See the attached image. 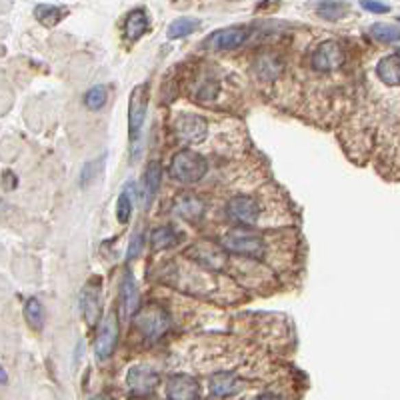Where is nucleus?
Instances as JSON below:
<instances>
[{"instance_id":"1","label":"nucleus","mask_w":400,"mask_h":400,"mask_svg":"<svg viewBox=\"0 0 400 400\" xmlns=\"http://www.w3.org/2000/svg\"><path fill=\"white\" fill-rule=\"evenodd\" d=\"M146 108H148V84H139L132 89L130 100H128V139H130L132 156L139 154L142 128L146 120Z\"/></svg>"},{"instance_id":"10","label":"nucleus","mask_w":400,"mask_h":400,"mask_svg":"<svg viewBox=\"0 0 400 400\" xmlns=\"http://www.w3.org/2000/svg\"><path fill=\"white\" fill-rule=\"evenodd\" d=\"M187 255H189V259L202 264L207 270H222L226 264V250L218 244L207 242V240L192 244L187 250Z\"/></svg>"},{"instance_id":"32","label":"nucleus","mask_w":400,"mask_h":400,"mask_svg":"<svg viewBox=\"0 0 400 400\" xmlns=\"http://www.w3.org/2000/svg\"><path fill=\"white\" fill-rule=\"evenodd\" d=\"M257 400H283L281 397H274V395H262V397H259Z\"/></svg>"},{"instance_id":"33","label":"nucleus","mask_w":400,"mask_h":400,"mask_svg":"<svg viewBox=\"0 0 400 400\" xmlns=\"http://www.w3.org/2000/svg\"><path fill=\"white\" fill-rule=\"evenodd\" d=\"M0 375H2V382H4V384H6V370H4V368H2V370H0Z\"/></svg>"},{"instance_id":"3","label":"nucleus","mask_w":400,"mask_h":400,"mask_svg":"<svg viewBox=\"0 0 400 400\" xmlns=\"http://www.w3.org/2000/svg\"><path fill=\"white\" fill-rule=\"evenodd\" d=\"M137 330L148 340H158L170 329V314L165 306L148 305L134 316Z\"/></svg>"},{"instance_id":"16","label":"nucleus","mask_w":400,"mask_h":400,"mask_svg":"<svg viewBox=\"0 0 400 400\" xmlns=\"http://www.w3.org/2000/svg\"><path fill=\"white\" fill-rule=\"evenodd\" d=\"M161 180H163V168L156 161L148 163L146 170H144V176H142V190H141V198L144 202V207H150L156 192H158V187H161Z\"/></svg>"},{"instance_id":"23","label":"nucleus","mask_w":400,"mask_h":400,"mask_svg":"<svg viewBox=\"0 0 400 400\" xmlns=\"http://www.w3.org/2000/svg\"><path fill=\"white\" fill-rule=\"evenodd\" d=\"M178 233L174 231L172 224H165V226H158L150 233V242H152V248L154 250H165V248H170L176 244V238Z\"/></svg>"},{"instance_id":"7","label":"nucleus","mask_w":400,"mask_h":400,"mask_svg":"<svg viewBox=\"0 0 400 400\" xmlns=\"http://www.w3.org/2000/svg\"><path fill=\"white\" fill-rule=\"evenodd\" d=\"M346 62V52L342 45L327 40L316 48L310 56V64L316 72H334Z\"/></svg>"},{"instance_id":"20","label":"nucleus","mask_w":400,"mask_h":400,"mask_svg":"<svg viewBox=\"0 0 400 400\" xmlns=\"http://www.w3.org/2000/svg\"><path fill=\"white\" fill-rule=\"evenodd\" d=\"M257 74H259L262 80H270V78H277L281 71H283V60L272 54V52H266L257 58Z\"/></svg>"},{"instance_id":"22","label":"nucleus","mask_w":400,"mask_h":400,"mask_svg":"<svg viewBox=\"0 0 400 400\" xmlns=\"http://www.w3.org/2000/svg\"><path fill=\"white\" fill-rule=\"evenodd\" d=\"M132 204H134V183H128L118 194L117 200V218L120 224L128 222V218L132 214Z\"/></svg>"},{"instance_id":"17","label":"nucleus","mask_w":400,"mask_h":400,"mask_svg":"<svg viewBox=\"0 0 400 400\" xmlns=\"http://www.w3.org/2000/svg\"><path fill=\"white\" fill-rule=\"evenodd\" d=\"M172 211H174L176 216H180L185 220H196L204 212V202H202L200 196H196L192 192H185V194H180L174 200V209Z\"/></svg>"},{"instance_id":"12","label":"nucleus","mask_w":400,"mask_h":400,"mask_svg":"<svg viewBox=\"0 0 400 400\" xmlns=\"http://www.w3.org/2000/svg\"><path fill=\"white\" fill-rule=\"evenodd\" d=\"M166 399L168 400H198L200 384L189 375H172L166 380Z\"/></svg>"},{"instance_id":"19","label":"nucleus","mask_w":400,"mask_h":400,"mask_svg":"<svg viewBox=\"0 0 400 400\" xmlns=\"http://www.w3.org/2000/svg\"><path fill=\"white\" fill-rule=\"evenodd\" d=\"M146 30H148V14H146V10H142V8L132 10L126 16V21H124V34H126V38L130 43H134V40L141 38Z\"/></svg>"},{"instance_id":"27","label":"nucleus","mask_w":400,"mask_h":400,"mask_svg":"<svg viewBox=\"0 0 400 400\" xmlns=\"http://www.w3.org/2000/svg\"><path fill=\"white\" fill-rule=\"evenodd\" d=\"M106 100H108V89L104 84H96L84 95V104L91 110H100L106 104Z\"/></svg>"},{"instance_id":"5","label":"nucleus","mask_w":400,"mask_h":400,"mask_svg":"<svg viewBox=\"0 0 400 400\" xmlns=\"http://www.w3.org/2000/svg\"><path fill=\"white\" fill-rule=\"evenodd\" d=\"M172 130H174V137L185 144H198L207 139V132H209V124L207 120L198 115H192V113H180L178 117L174 118L172 122Z\"/></svg>"},{"instance_id":"36","label":"nucleus","mask_w":400,"mask_h":400,"mask_svg":"<svg viewBox=\"0 0 400 400\" xmlns=\"http://www.w3.org/2000/svg\"><path fill=\"white\" fill-rule=\"evenodd\" d=\"M399 21H400V19H399Z\"/></svg>"},{"instance_id":"28","label":"nucleus","mask_w":400,"mask_h":400,"mask_svg":"<svg viewBox=\"0 0 400 400\" xmlns=\"http://www.w3.org/2000/svg\"><path fill=\"white\" fill-rule=\"evenodd\" d=\"M102 168H104V156H100V158H96V161L86 163L84 168H82V172H80V176H78V185H80L82 189H86V187L95 180L96 176L102 172Z\"/></svg>"},{"instance_id":"31","label":"nucleus","mask_w":400,"mask_h":400,"mask_svg":"<svg viewBox=\"0 0 400 400\" xmlns=\"http://www.w3.org/2000/svg\"><path fill=\"white\" fill-rule=\"evenodd\" d=\"M360 6H362L364 10L377 12V14H382V12H388V10H390V4H386V2H362Z\"/></svg>"},{"instance_id":"30","label":"nucleus","mask_w":400,"mask_h":400,"mask_svg":"<svg viewBox=\"0 0 400 400\" xmlns=\"http://www.w3.org/2000/svg\"><path fill=\"white\" fill-rule=\"evenodd\" d=\"M142 248H144V236L134 235L130 244H128V259H137L142 255Z\"/></svg>"},{"instance_id":"14","label":"nucleus","mask_w":400,"mask_h":400,"mask_svg":"<svg viewBox=\"0 0 400 400\" xmlns=\"http://www.w3.org/2000/svg\"><path fill=\"white\" fill-rule=\"evenodd\" d=\"M242 390V380L236 377L235 373H216L209 380V392L214 399H228L235 397Z\"/></svg>"},{"instance_id":"13","label":"nucleus","mask_w":400,"mask_h":400,"mask_svg":"<svg viewBox=\"0 0 400 400\" xmlns=\"http://www.w3.org/2000/svg\"><path fill=\"white\" fill-rule=\"evenodd\" d=\"M120 310L126 318H132L141 312V290L130 272L124 274L120 284Z\"/></svg>"},{"instance_id":"21","label":"nucleus","mask_w":400,"mask_h":400,"mask_svg":"<svg viewBox=\"0 0 400 400\" xmlns=\"http://www.w3.org/2000/svg\"><path fill=\"white\" fill-rule=\"evenodd\" d=\"M200 26V21L198 19H192V16H180V19H174L172 23L168 24V38L170 40H178V38H185L192 34L196 28Z\"/></svg>"},{"instance_id":"6","label":"nucleus","mask_w":400,"mask_h":400,"mask_svg":"<svg viewBox=\"0 0 400 400\" xmlns=\"http://www.w3.org/2000/svg\"><path fill=\"white\" fill-rule=\"evenodd\" d=\"M158 382H161L158 373L150 366H144V364L132 366L126 375V388L134 399H144V397L152 395L156 390Z\"/></svg>"},{"instance_id":"4","label":"nucleus","mask_w":400,"mask_h":400,"mask_svg":"<svg viewBox=\"0 0 400 400\" xmlns=\"http://www.w3.org/2000/svg\"><path fill=\"white\" fill-rule=\"evenodd\" d=\"M220 246L226 252L240 255V257H250V259H259L264 255V240L259 235L246 231V228H235L228 235H224Z\"/></svg>"},{"instance_id":"15","label":"nucleus","mask_w":400,"mask_h":400,"mask_svg":"<svg viewBox=\"0 0 400 400\" xmlns=\"http://www.w3.org/2000/svg\"><path fill=\"white\" fill-rule=\"evenodd\" d=\"M100 288L98 283L86 284L80 292V310L84 320L93 327L100 320Z\"/></svg>"},{"instance_id":"24","label":"nucleus","mask_w":400,"mask_h":400,"mask_svg":"<svg viewBox=\"0 0 400 400\" xmlns=\"http://www.w3.org/2000/svg\"><path fill=\"white\" fill-rule=\"evenodd\" d=\"M34 16H36V21L43 24V26L52 28V26H56V24L62 21L64 10L60 6H56V4H38L34 8Z\"/></svg>"},{"instance_id":"2","label":"nucleus","mask_w":400,"mask_h":400,"mask_svg":"<svg viewBox=\"0 0 400 400\" xmlns=\"http://www.w3.org/2000/svg\"><path fill=\"white\" fill-rule=\"evenodd\" d=\"M207 170H209L207 158L194 150H189V148L176 152L172 156V163H170V176L178 183H185V185H194V183L202 180Z\"/></svg>"},{"instance_id":"29","label":"nucleus","mask_w":400,"mask_h":400,"mask_svg":"<svg viewBox=\"0 0 400 400\" xmlns=\"http://www.w3.org/2000/svg\"><path fill=\"white\" fill-rule=\"evenodd\" d=\"M316 10L327 21H338L346 14V4L344 2H320Z\"/></svg>"},{"instance_id":"26","label":"nucleus","mask_w":400,"mask_h":400,"mask_svg":"<svg viewBox=\"0 0 400 400\" xmlns=\"http://www.w3.org/2000/svg\"><path fill=\"white\" fill-rule=\"evenodd\" d=\"M370 34L373 38H377L378 43L390 45V43H399L400 40V28L395 24L377 23L370 26Z\"/></svg>"},{"instance_id":"18","label":"nucleus","mask_w":400,"mask_h":400,"mask_svg":"<svg viewBox=\"0 0 400 400\" xmlns=\"http://www.w3.org/2000/svg\"><path fill=\"white\" fill-rule=\"evenodd\" d=\"M378 78L388 86H400V54H388L377 64Z\"/></svg>"},{"instance_id":"11","label":"nucleus","mask_w":400,"mask_h":400,"mask_svg":"<svg viewBox=\"0 0 400 400\" xmlns=\"http://www.w3.org/2000/svg\"><path fill=\"white\" fill-rule=\"evenodd\" d=\"M248 26H228L222 30H214L211 36L204 40V47L211 50H233V48L242 47L250 38Z\"/></svg>"},{"instance_id":"8","label":"nucleus","mask_w":400,"mask_h":400,"mask_svg":"<svg viewBox=\"0 0 400 400\" xmlns=\"http://www.w3.org/2000/svg\"><path fill=\"white\" fill-rule=\"evenodd\" d=\"M226 216L240 226H250L260 218V204L248 194H236L226 204Z\"/></svg>"},{"instance_id":"9","label":"nucleus","mask_w":400,"mask_h":400,"mask_svg":"<svg viewBox=\"0 0 400 400\" xmlns=\"http://www.w3.org/2000/svg\"><path fill=\"white\" fill-rule=\"evenodd\" d=\"M118 318L117 312H108L102 322L98 325V330H96V338H95V354L104 360L108 358L110 354L115 353L118 342Z\"/></svg>"},{"instance_id":"35","label":"nucleus","mask_w":400,"mask_h":400,"mask_svg":"<svg viewBox=\"0 0 400 400\" xmlns=\"http://www.w3.org/2000/svg\"><path fill=\"white\" fill-rule=\"evenodd\" d=\"M132 400H142V399H132Z\"/></svg>"},{"instance_id":"25","label":"nucleus","mask_w":400,"mask_h":400,"mask_svg":"<svg viewBox=\"0 0 400 400\" xmlns=\"http://www.w3.org/2000/svg\"><path fill=\"white\" fill-rule=\"evenodd\" d=\"M24 318L28 322V327L34 330L43 329L45 325V306L38 298H28L26 305H24Z\"/></svg>"},{"instance_id":"34","label":"nucleus","mask_w":400,"mask_h":400,"mask_svg":"<svg viewBox=\"0 0 400 400\" xmlns=\"http://www.w3.org/2000/svg\"><path fill=\"white\" fill-rule=\"evenodd\" d=\"M91 400H110V399H108V397H95V399Z\"/></svg>"}]
</instances>
